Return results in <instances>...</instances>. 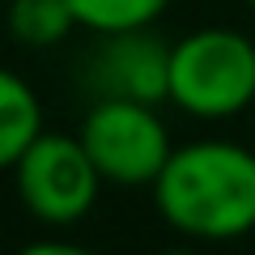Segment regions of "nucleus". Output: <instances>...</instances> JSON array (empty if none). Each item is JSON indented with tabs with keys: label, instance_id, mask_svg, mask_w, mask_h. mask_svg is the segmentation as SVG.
Instances as JSON below:
<instances>
[{
	"label": "nucleus",
	"instance_id": "2",
	"mask_svg": "<svg viewBox=\"0 0 255 255\" xmlns=\"http://www.w3.org/2000/svg\"><path fill=\"white\" fill-rule=\"evenodd\" d=\"M166 102L191 119H234L255 102V43L243 30L200 26L170 43Z\"/></svg>",
	"mask_w": 255,
	"mask_h": 255
},
{
	"label": "nucleus",
	"instance_id": "4",
	"mask_svg": "<svg viewBox=\"0 0 255 255\" xmlns=\"http://www.w3.org/2000/svg\"><path fill=\"white\" fill-rule=\"evenodd\" d=\"M17 200L38 226H77L98 204L102 174L85 153L81 136L38 132L34 145L13 166Z\"/></svg>",
	"mask_w": 255,
	"mask_h": 255
},
{
	"label": "nucleus",
	"instance_id": "5",
	"mask_svg": "<svg viewBox=\"0 0 255 255\" xmlns=\"http://www.w3.org/2000/svg\"><path fill=\"white\" fill-rule=\"evenodd\" d=\"M166 64L170 47L157 43L145 30L102 34V51L90 64V81L98 98H136V102H162L166 98Z\"/></svg>",
	"mask_w": 255,
	"mask_h": 255
},
{
	"label": "nucleus",
	"instance_id": "9",
	"mask_svg": "<svg viewBox=\"0 0 255 255\" xmlns=\"http://www.w3.org/2000/svg\"><path fill=\"white\" fill-rule=\"evenodd\" d=\"M243 4H251V9H255V0H243Z\"/></svg>",
	"mask_w": 255,
	"mask_h": 255
},
{
	"label": "nucleus",
	"instance_id": "6",
	"mask_svg": "<svg viewBox=\"0 0 255 255\" xmlns=\"http://www.w3.org/2000/svg\"><path fill=\"white\" fill-rule=\"evenodd\" d=\"M43 132V102L13 68H0V170H13L17 157Z\"/></svg>",
	"mask_w": 255,
	"mask_h": 255
},
{
	"label": "nucleus",
	"instance_id": "3",
	"mask_svg": "<svg viewBox=\"0 0 255 255\" xmlns=\"http://www.w3.org/2000/svg\"><path fill=\"white\" fill-rule=\"evenodd\" d=\"M81 145L94 157L102 183L111 187H153L166 157L174 153L170 128L157 115V102L98 98L81 119Z\"/></svg>",
	"mask_w": 255,
	"mask_h": 255
},
{
	"label": "nucleus",
	"instance_id": "1",
	"mask_svg": "<svg viewBox=\"0 0 255 255\" xmlns=\"http://www.w3.org/2000/svg\"><path fill=\"white\" fill-rule=\"evenodd\" d=\"M149 191L157 217L183 238L230 243L255 230V153L238 140L174 145Z\"/></svg>",
	"mask_w": 255,
	"mask_h": 255
},
{
	"label": "nucleus",
	"instance_id": "8",
	"mask_svg": "<svg viewBox=\"0 0 255 255\" xmlns=\"http://www.w3.org/2000/svg\"><path fill=\"white\" fill-rule=\"evenodd\" d=\"M77 13V26L90 34H124V30H145L170 9V0H68Z\"/></svg>",
	"mask_w": 255,
	"mask_h": 255
},
{
	"label": "nucleus",
	"instance_id": "7",
	"mask_svg": "<svg viewBox=\"0 0 255 255\" xmlns=\"http://www.w3.org/2000/svg\"><path fill=\"white\" fill-rule=\"evenodd\" d=\"M4 26H9L13 43L30 47V51L60 47L73 30H81L68 0H9V9H4Z\"/></svg>",
	"mask_w": 255,
	"mask_h": 255
}]
</instances>
